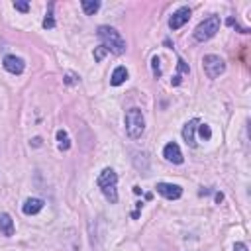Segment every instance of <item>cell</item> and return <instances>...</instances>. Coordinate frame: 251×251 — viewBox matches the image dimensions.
Segmentation results:
<instances>
[{
	"label": "cell",
	"mask_w": 251,
	"mask_h": 251,
	"mask_svg": "<svg viewBox=\"0 0 251 251\" xmlns=\"http://www.w3.org/2000/svg\"><path fill=\"white\" fill-rule=\"evenodd\" d=\"M98 37L102 39V45H104L110 53H114V55L126 53V41H124V37L120 35L118 29H114V27H110V25H100V27H98Z\"/></svg>",
	"instance_id": "cell-1"
},
{
	"label": "cell",
	"mask_w": 251,
	"mask_h": 251,
	"mask_svg": "<svg viewBox=\"0 0 251 251\" xmlns=\"http://www.w3.org/2000/svg\"><path fill=\"white\" fill-rule=\"evenodd\" d=\"M96 182H98L102 194L106 196V200H108L110 204H116V202H118V188H116V184H118V175L114 173V169L106 167V169L98 175Z\"/></svg>",
	"instance_id": "cell-2"
},
{
	"label": "cell",
	"mask_w": 251,
	"mask_h": 251,
	"mask_svg": "<svg viewBox=\"0 0 251 251\" xmlns=\"http://www.w3.org/2000/svg\"><path fill=\"white\" fill-rule=\"evenodd\" d=\"M145 131V118L139 108H129L126 112V133L131 139H139Z\"/></svg>",
	"instance_id": "cell-3"
},
{
	"label": "cell",
	"mask_w": 251,
	"mask_h": 251,
	"mask_svg": "<svg viewBox=\"0 0 251 251\" xmlns=\"http://www.w3.org/2000/svg\"><path fill=\"white\" fill-rule=\"evenodd\" d=\"M220 31V18L218 16H210L204 22H200L194 29V39L196 41H208L210 37H214Z\"/></svg>",
	"instance_id": "cell-4"
},
{
	"label": "cell",
	"mask_w": 251,
	"mask_h": 251,
	"mask_svg": "<svg viewBox=\"0 0 251 251\" xmlns=\"http://www.w3.org/2000/svg\"><path fill=\"white\" fill-rule=\"evenodd\" d=\"M202 67H204V73L208 78H218L226 71V63L220 55H206L202 59Z\"/></svg>",
	"instance_id": "cell-5"
},
{
	"label": "cell",
	"mask_w": 251,
	"mask_h": 251,
	"mask_svg": "<svg viewBox=\"0 0 251 251\" xmlns=\"http://www.w3.org/2000/svg\"><path fill=\"white\" fill-rule=\"evenodd\" d=\"M190 8L188 6H182V8H178L173 16H171V20H169V27L171 29H178V27H182L188 20H190Z\"/></svg>",
	"instance_id": "cell-6"
},
{
	"label": "cell",
	"mask_w": 251,
	"mask_h": 251,
	"mask_svg": "<svg viewBox=\"0 0 251 251\" xmlns=\"http://www.w3.org/2000/svg\"><path fill=\"white\" fill-rule=\"evenodd\" d=\"M155 188H157V192H159L161 196H165L167 200H176V198H180V196H182V188H180L178 184H171V182H159Z\"/></svg>",
	"instance_id": "cell-7"
},
{
	"label": "cell",
	"mask_w": 251,
	"mask_h": 251,
	"mask_svg": "<svg viewBox=\"0 0 251 251\" xmlns=\"http://www.w3.org/2000/svg\"><path fill=\"white\" fill-rule=\"evenodd\" d=\"M163 157H165L167 161L175 163V165H180V163L184 161V157H182V151H180V147H178L176 143H173V141L165 145V149H163Z\"/></svg>",
	"instance_id": "cell-8"
},
{
	"label": "cell",
	"mask_w": 251,
	"mask_h": 251,
	"mask_svg": "<svg viewBox=\"0 0 251 251\" xmlns=\"http://www.w3.org/2000/svg\"><path fill=\"white\" fill-rule=\"evenodd\" d=\"M24 61L20 59V57H16V55H6L4 57V69L8 71V73H12V75H20L22 71H24Z\"/></svg>",
	"instance_id": "cell-9"
},
{
	"label": "cell",
	"mask_w": 251,
	"mask_h": 251,
	"mask_svg": "<svg viewBox=\"0 0 251 251\" xmlns=\"http://www.w3.org/2000/svg\"><path fill=\"white\" fill-rule=\"evenodd\" d=\"M200 122H198V118H194V120H190L184 127H182V137H184V141L190 145V147H196V139H194V131H196V126H198Z\"/></svg>",
	"instance_id": "cell-10"
},
{
	"label": "cell",
	"mask_w": 251,
	"mask_h": 251,
	"mask_svg": "<svg viewBox=\"0 0 251 251\" xmlns=\"http://www.w3.org/2000/svg\"><path fill=\"white\" fill-rule=\"evenodd\" d=\"M41 208H43V200H41V198H27V200L24 202V206H22V212H24L25 216H33V214H37Z\"/></svg>",
	"instance_id": "cell-11"
},
{
	"label": "cell",
	"mask_w": 251,
	"mask_h": 251,
	"mask_svg": "<svg viewBox=\"0 0 251 251\" xmlns=\"http://www.w3.org/2000/svg\"><path fill=\"white\" fill-rule=\"evenodd\" d=\"M0 233H4L6 237L14 235V222L6 212H0Z\"/></svg>",
	"instance_id": "cell-12"
},
{
	"label": "cell",
	"mask_w": 251,
	"mask_h": 251,
	"mask_svg": "<svg viewBox=\"0 0 251 251\" xmlns=\"http://www.w3.org/2000/svg\"><path fill=\"white\" fill-rule=\"evenodd\" d=\"M126 78H127V69L126 67H116L114 73H112V76H110V82L114 86H120V84L126 82Z\"/></svg>",
	"instance_id": "cell-13"
},
{
	"label": "cell",
	"mask_w": 251,
	"mask_h": 251,
	"mask_svg": "<svg viewBox=\"0 0 251 251\" xmlns=\"http://www.w3.org/2000/svg\"><path fill=\"white\" fill-rule=\"evenodd\" d=\"M80 6H82V10H84L86 16H92V14L100 8V2H98V0H82Z\"/></svg>",
	"instance_id": "cell-14"
},
{
	"label": "cell",
	"mask_w": 251,
	"mask_h": 251,
	"mask_svg": "<svg viewBox=\"0 0 251 251\" xmlns=\"http://www.w3.org/2000/svg\"><path fill=\"white\" fill-rule=\"evenodd\" d=\"M57 145H59L61 151H67L71 147V141H69V135H67L65 129H59L57 131Z\"/></svg>",
	"instance_id": "cell-15"
},
{
	"label": "cell",
	"mask_w": 251,
	"mask_h": 251,
	"mask_svg": "<svg viewBox=\"0 0 251 251\" xmlns=\"http://www.w3.org/2000/svg\"><path fill=\"white\" fill-rule=\"evenodd\" d=\"M196 127H198V131H200V137H202V139H210V137H212V129H210V126L200 124V126H196Z\"/></svg>",
	"instance_id": "cell-16"
},
{
	"label": "cell",
	"mask_w": 251,
	"mask_h": 251,
	"mask_svg": "<svg viewBox=\"0 0 251 251\" xmlns=\"http://www.w3.org/2000/svg\"><path fill=\"white\" fill-rule=\"evenodd\" d=\"M106 53H108V49H106L104 45H100V47H96V49H94V59H96V61H102Z\"/></svg>",
	"instance_id": "cell-17"
},
{
	"label": "cell",
	"mask_w": 251,
	"mask_h": 251,
	"mask_svg": "<svg viewBox=\"0 0 251 251\" xmlns=\"http://www.w3.org/2000/svg\"><path fill=\"white\" fill-rule=\"evenodd\" d=\"M43 27H45V29H51V27H55V20H53V14H51V10H49L47 18L43 20Z\"/></svg>",
	"instance_id": "cell-18"
},
{
	"label": "cell",
	"mask_w": 251,
	"mask_h": 251,
	"mask_svg": "<svg viewBox=\"0 0 251 251\" xmlns=\"http://www.w3.org/2000/svg\"><path fill=\"white\" fill-rule=\"evenodd\" d=\"M151 63H153V75H155V76H161V69H159V57L155 55V57L151 59Z\"/></svg>",
	"instance_id": "cell-19"
},
{
	"label": "cell",
	"mask_w": 251,
	"mask_h": 251,
	"mask_svg": "<svg viewBox=\"0 0 251 251\" xmlns=\"http://www.w3.org/2000/svg\"><path fill=\"white\" fill-rule=\"evenodd\" d=\"M14 8L20 10V12H27L29 10V4L27 2H14Z\"/></svg>",
	"instance_id": "cell-20"
},
{
	"label": "cell",
	"mask_w": 251,
	"mask_h": 251,
	"mask_svg": "<svg viewBox=\"0 0 251 251\" xmlns=\"http://www.w3.org/2000/svg\"><path fill=\"white\" fill-rule=\"evenodd\" d=\"M233 251H247V245L241 243V241H237V243L233 245Z\"/></svg>",
	"instance_id": "cell-21"
}]
</instances>
